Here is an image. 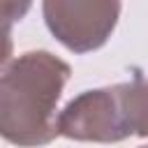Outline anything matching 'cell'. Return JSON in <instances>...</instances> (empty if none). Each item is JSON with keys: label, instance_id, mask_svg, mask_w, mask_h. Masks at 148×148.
Instances as JSON below:
<instances>
[{"label": "cell", "instance_id": "cell-1", "mask_svg": "<svg viewBox=\"0 0 148 148\" xmlns=\"http://www.w3.org/2000/svg\"><path fill=\"white\" fill-rule=\"evenodd\" d=\"M72 69L49 51H28L0 72V136L18 148L58 136L56 111Z\"/></svg>", "mask_w": 148, "mask_h": 148}, {"label": "cell", "instance_id": "cell-4", "mask_svg": "<svg viewBox=\"0 0 148 148\" xmlns=\"http://www.w3.org/2000/svg\"><path fill=\"white\" fill-rule=\"evenodd\" d=\"M116 88L130 134L148 136V79L136 76L127 83H116Z\"/></svg>", "mask_w": 148, "mask_h": 148}, {"label": "cell", "instance_id": "cell-5", "mask_svg": "<svg viewBox=\"0 0 148 148\" xmlns=\"http://www.w3.org/2000/svg\"><path fill=\"white\" fill-rule=\"evenodd\" d=\"M30 5L32 0H0V72L12 60V25L28 14Z\"/></svg>", "mask_w": 148, "mask_h": 148}, {"label": "cell", "instance_id": "cell-2", "mask_svg": "<svg viewBox=\"0 0 148 148\" xmlns=\"http://www.w3.org/2000/svg\"><path fill=\"white\" fill-rule=\"evenodd\" d=\"M120 7V0H42L46 28L72 53L104 46L118 25Z\"/></svg>", "mask_w": 148, "mask_h": 148}, {"label": "cell", "instance_id": "cell-6", "mask_svg": "<svg viewBox=\"0 0 148 148\" xmlns=\"http://www.w3.org/2000/svg\"><path fill=\"white\" fill-rule=\"evenodd\" d=\"M141 148H148V146H141Z\"/></svg>", "mask_w": 148, "mask_h": 148}, {"label": "cell", "instance_id": "cell-3", "mask_svg": "<svg viewBox=\"0 0 148 148\" xmlns=\"http://www.w3.org/2000/svg\"><path fill=\"white\" fill-rule=\"evenodd\" d=\"M58 134L74 141L116 143L130 134L116 86L86 90L74 97L56 118Z\"/></svg>", "mask_w": 148, "mask_h": 148}]
</instances>
